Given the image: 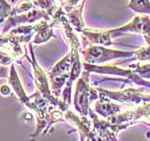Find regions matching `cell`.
I'll return each mask as SVG.
<instances>
[{
    "instance_id": "1",
    "label": "cell",
    "mask_w": 150,
    "mask_h": 141,
    "mask_svg": "<svg viewBox=\"0 0 150 141\" xmlns=\"http://www.w3.org/2000/svg\"><path fill=\"white\" fill-rule=\"evenodd\" d=\"M133 53H125V52H117L112 50H106L101 47H90L86 52H83V56L88 62L100 63L103 61L109 60L112 58H119V56H131Z\"/></svg>"
},
{
    "instance_id": "3",
    "label": "cell",
    "mask_w": 150,
    "mask_h": 141,
    "mask_svg": "<svg viewBox=\"0 0 150 141\" xmlns=\"http://www.w3.org/2000/svg\"><path fill=\"white\" fill-rule=\"evenodd\" d=\"M11 9V7L8 6L4 0H0V21H2L3 17L7 16L8 11Z\"/></svg>"
},
{
    "instance_id": "2",
    "label": "cell",
    "mask_w": 150,
    "mask_h": 141,
    "mask_svg": "<svg viewBox=\"0 0 150 141\" xmlns=\"http://www.w3.org/2000/svg\"><path fill=\"white\" fill-rule=\"evenodd\" d=\"M129 6L135 11L150 13V3L148 0H131Z\"/></svg>"
}]
</instances>
